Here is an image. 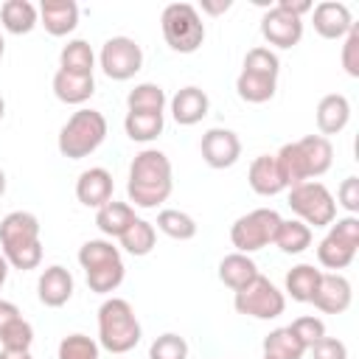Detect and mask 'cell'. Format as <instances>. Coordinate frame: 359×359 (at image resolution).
I'll list each match as a JSON object with an SVG mask.
<instances>
[{
	"label": "cell",
	"mask_w": 359,
	"mask_h": 359,
	"mask_svg": "<svg viewBox=\"0 0 359 359\" xmlns=\"http://www.w3.org/2000/svg\"><path fill=\"white\" fill-rule=\"evenodd\" d=\"M261 359H272V356H261Z\"/></svg>",
	"instance_id": "f5cc1de1"
},
{
	"label": "cell",
	"mask_w": 359,
	"mask_h": 359,
	"mask_svg": "<svg viewBox=\"0 0 359 359\" xmlns=\"http://www.w3.org/2000/svg\"><path fill=\"white\" fill-rule=\"evenodd\" d=\"M280 213L272 208H255L244 216H238L230 227V241L236 247V252H258L264 247H269L275 241V233L280 227Z\"/></svg>",
	"instance_id": "52a82bcc"
},
{
	"label": "cell",
	"mask_w": 359,
	"mask_h": 359,
	"mask_svg": "<svg viewBox=\"0 0 359 359\" xmlns=\"http://www.w3.org/2000/svg\"><path fill=\"white\" fill-rule=\"evenodd\" d=\"M160 28L174 53H196L205 42V22L191 3H168L160 14Z\"/></svg>",
	"instance_id": "5b68a950"
},
{
	"label": "cell",
	"mask_w": 359,
	"mask_h": 359,
	"mask_svg": "<svg viewBox=\"0 0 359 359\" xmlns=\"http://www.w3.org/2000/svg\"><path fill=\"white\" fill-rule=\"evenodd\" d=\"M59 70L76 73V76H93L95 70V53L87 39H70L59 50Z\"/></svg>",
	"instance_id": "83f0119b"
},
{
	"label": "cell",
	"mask_w": 359,
	"mask_h": 359,
	"mask_svg": "<svg viewBox=\"0 0 359 359\" xmlns=\"http://www.w3.org/2000/svg\"><path fill=\"white\" fill-rule=\"evenodd\" d=\"M104 140H107V118L98 109L81 107L59 129L56 146H59V154L62 157H67V160H84Z\"/></svg>",
	"instance_id": "277c9868"
},
{
	"label": "cell",
	"mask_w": 359,
	"mask_h": 359,
	"mask_svg": "<svg viewBox=\"0 0 359 359\" xmlns=\"http://www.w3.org/2000/svg\"><path fill=\"white\" fill-rule=\"evenodd\" d=\"M135 219H137V216H135V208H132L129 202H115V199H109L107 205H101V208L95 210V227H98L107 238H121L123 230H126Z\"/></svg>",
	"instance_id": "484cf974"
},
{
	"label": "cell",
	"mask_w": 359,
	"mask_h": 359,
	"mask_svg": "<svg viewBox=\"0 0 359 359\" xmlns=\"http://www.w3.org/2000/svg\"><path fill=\"white\" fill-rule=\"evenodd\" d=\"M275 90H278V76H272V73L241 67V73L236 79V93L247 104H266L275 95Z\"/></svg>",
	"instance_id": "7402d4cb"
},
{
	"label": "cell",
	"mask_w": 359,
	"mask_h": 359,
	"mask_svg": "<svg viewBox=\"0 0 359 359\" xmlns=\"http://www.w3.org/2000/svg\"><path fill=\"white\" fill-rule=\"evenodd\" d=\"M230 6H233L230 0H202V11H205V14H213V17H216V14H224Z\"/></svg>",
	"instance_id": "bcb514c9"
},
{
	"label": "cell",
	"mask_w": 359,
	"mask_h": 359,
	"mask_svg": "<svg viewBox=\"0 0 359 359\" xmlns=\"http://www.w3.org/2000/svg\"><path fill=\"white\" fill-rule=\"evenodd\" d=\"M123 275H126L123 258L109 261V264H101V266L84 272L87 286H90V292H95V294H109V292H115V289L123 283Z\"/></svg>",
	"instance_id": "e575fe53"
},
{
	"label": "cell",
	"mask_w": 359,
	"mask_h": 359,
	"mask_svg": "<svg viewBox=\"0 0 359 359\" xmlns=\"http://www.w3.org/2000/svg\"><path fill=\"white\" fill-rule=\"evenodd\" d=\"M351 300H353L351 280L339 272H323V278L317 283V292L311 297L314 309H320L323 314H342V311H348Z\"/></svg>",
	"instance_id": "4fadbf2b"
},
{
	"label": "cell",
	"mask_w": 359,
	"mask_h": 359,
	"mask_svg": "<svg viewBox=\"0 0 359 359\" xmlns=\"http://www.w3.org/2000/svg\"><path fill=\"white\" fill-rule=\"evenodd\" d=\"M98 65L107 79L112 81H129L143 67V48L132 36H109L101 45Z\"/></svg>",
	"instance_id": "30bf717a"
},
{
	"label": "cell",
	"mask_w": 359,
	"mask_h": 359,
	"mask_svg": "<svg viewBox=\"0 0 359 359\" xmlns=\"http://www.w3.org/2000/svg\"><path fill=\"white\" fill-rule=\"evenodd\" d=\"M309 351H311V359H348V345L337 337H323Z\"/></svg>",
	"instance_id": "7bdbcfd3"
},
{
	"label": "cell",
	"mask_w": 359,
	"mask_h": 359,
	"mask_svg": "<svg viewBox=\"0 0 359 359\" xmlns=\"http://www.w3.org/2000/svg\"><path fill=\"white\" fill-rule=\"evenodd\" d=\"M342 67L351 79H359V25H353L342 36Z\"/></svg>",
	"instance_id": "60d3db41"
},
{
	"label": "cell",
	"mask_w": 359,
	"mask_h": 359,
	"mask_svg": "<svg viewBox=\"0 0 359 359\" xmlns=\"http://www.w3.org/2000/svg\"><path fill=\"white\" fill-rule=\"evenodd\" d=\"M0 252L14 269H36L42 264L39 219L28 210H11L0 222Z\"/></svg>",
	"instance_id": "7a4b0ae2"
},
{
	"label": "cell",
	"mask_w": 359,
	"mask_h": 359,
	"mask_svg": "<svg viewBox=\"0 0 359 359\" xmlns=\"http://www.w3.org/2000/svg\"><path fill=\"white\" fill-rule=\"evenodd\" d=\"M157 230L160 233H165L168 238H174V241H191L194 236H196V222H194V216L191 213H185V210H177V208H163L160 213H157Z\"/></svg>",
	"instance_id": "836d02e7"
},
{
	"label": "cell",
	"mask_w": 359,
	"mask_h": 359,
	"mask_svg": "<svg viewBox=\"0 0 359 359\" xmlns=\"http://www.w3.org/2000/svg\"><path fill=\"white\" fill-rule=\"evenodd\" d=\"M36 8H39V25L50 36H67L79 25V6L73 0H42Z\"/></svg>",
	"instance_id": "ac0fdd59"
},
{
	"label": "cell",
	"mask_w": 359,
	"mask_h": 359,
	"mask_svg": "<svg viewBox=\"0 0 359 359\" xmlns=\"http://www.w3.org/2000/svg\"><path fill=\"white\" fill-rule=\"evenodd\" d=\"M311 22H314V31L323 36V39H342L356 22H353V14L345 3L339 0H323L311 8Z\"/></svg>",
	"instance_id": "5bb4252c"
},
{
	"label": "cell",
	"mask_w": 359,
	"mask_h": 359,
	"mask_svg": "<svg viewBox=\"0 0 359 359\" xmlns=\"http://www.w3.org/2000/svg\"><path fill=\"white\" fill-rule=\"evenodd\" d=\"M306 353V345L294 337V331L289 325L283 328H275L264 337V356H272V359H303Z\"/></svg>",
	"instance_id": "1f68e13d"
},
{
	"label": "cell",
	"mask_w": 359,
	"mask_h": 359,
	"mask_svg": "<svg viewBox=\"0 0 359 359\" xmlns=\"http://www.w3.org/2000/svg\"><path fill=\"white\" fill-rule=\"evenodd\" d=\"M121 258V247H115L112 241L107 238H90L79 247V264L81 269H95L101 264H109V261H118Z\"/></svg>",
	"instance_id": "d590c367"
},
{
	"label": "cell",
	"mask_w": 359,
	"mask_h": 359,
	"mask_svg": "<svg viewBox=\"0 0 359 359\" xmlns=\"http://www.w3.org/2000/svg\"><path fill=\"white\" fill-rule=\"evenodd\" d=\"M337 205H342L348 210V216H356L359 210V177H345L337 188Z\"/></svg>",
	"instance_id": "b9f144b4"
},
{
	"label": "cell",
	"mask_w": 359,
	"mask_h": 359,
	"mask_svg": "<svg viewBox=\"0 0 359 359\" xmlns=\"http://www.w3.org/2000/svg\"><path fill=\"white\" fill-rule=\"evenodd\" d=\"M314 121H317V129H320L323 137L339 135L348 126V121H351V101L342 93L323 95L317 109H314Z\"/></svg>",
	"instance_id": "d6986e66"
},
{
	"label": "cell",
	"mask_w": 359,
	"mask_h": 359,
	"mask_svg": "<svg viewBox=\"0 0 359 359\" xmlns=\"http://www.w3.org/2000/svg\"><path fill=\"white\" fill-rule=\"evenodd\" d=\"M258 275H261V272H258L255 261H252L250 255H244V252H230V255H224V258L219 261V280H222L227 289H233V292L244 289V286L252 283Z\"/></svg>",
	"instance_id": "d4e9b609"
},
{
	"label": "cell",
	"mask_w": 359,
	"mask_h": 359,
	"mask_svg": "<svg viewBox=\"0 0 359 359\" xmlns=\"http://www.w3.org/2000/svg\"><path fill=\"white\" fill-rule=\"evenodd\" d=\"M8 269H11V266H8V261H6V255L0 252V289L6 286V278H8Z\"/></svg>",
	"instance_id": "c3c4849f"
},
{
	"label": "cell",
	"mask_w": 359,
	"mask_h": 359,
	"mask_svg": "<svg viewBox=\"0 0 359 359\" xmlns=\"http://www.w3.org/2000/svg\"><path fill=\"white\" fill-rule=\"evenodd\" d=\"M0 25L8 34H31L39 25V8L31 0H6L0 6Z\"/></svg>",
	"instance_id": "cb8c5ba5"
},
{
	"label": "cell",
	"mask_w": 359,
	"mask_h": 359,
	"mask_svg": "<svg viewBox=\"0 0 359 359\" xmlns=\"http://www.w3.org/2000/svg\"><path fill=\"white\" fill-rule=\"evenodd\" d=\"M0 345L3 351H31L34 345V325L22 317H17L14 323H8L0 331Z\"/></svg>",
	"instance_id": "74e56055"
},
{
	"label": "cell",
	"mask_w": 359,
	"mask_h": 359,
	"mask_svg": "<svg viewBox=\"0 0 359 359\" xmlns=\"http://www.w3.org/2000/svg\"><path fill=\"white\" fill-rule=\"evenodd\" d=\"M292 331H294V337L306 345V351L317 342V339H323L325 337V323L320 320V317H314V314H303V317H297V320H292V325H289Z\"/></svg>",
	"instance_id": "ab89813d"
},
{
	"label": "cell",
	"mask_w": 359,
	"mask_h": 359,
	"mask_svg": "<svg viewBox=\"0 0 359 359\" xmlns=\"http://www.w3.org/2000/svg\"><path fill=\"white\" fill-rule=\"evenodd\" d=\"M174 188V174H171V160L160 149H143L135 154L129 165V180H126V194L135 208L151 210L163 205L171 196Z\"/></svg>",
	"instance_id": "6da1fadb"
},
{
	"label": "cell",
	"mask_w": 359,
	"mask_h": 359,
	"mask_svg": "<svg viewBox=\"0 0 359 359\" xmlns=\"http://www.w3.org/2000/svg\"><path fill=\"white\" fill-rule=\"evenodd\" d=\"M6 185H8V180H6V171L0 168V196L6 194Z\"/></svg>",
	"instance_id": "681fc988"
},
{
	"label": "cell",
	"mask_w": 359,
	"mask_h": 359,
	"mask_svg": "<svg viewBox=\"0 0 359 359\" xmlns=\"http://www.w3.org/2000/svg\"><path fill=\"white\" fill-rule=\"evenodd\" d=\"M3 53H6V39H3V34H0V59H3Z\"/></svg>",
	"instance_id": "816d5d0a"
},
{
	"label": "cell",
	"mask_w": 359,
	"mask_h": 359,
	"mask_svg": "<svg viewBox=\"0 0 359 359\" xmlns=\"http://www.w3.org/2000/svg\"><path fill=\"white\" fill-rule=\"evenodd\" d=\"M261 36L275 48H294L303 39V20L286 14L278 6H269L261 17Z\"/></svg>",
	"instance_id": "7c38bea8"
},
{
	"label": "cell",
	"mask_w": 359,
	"mask_h": 359,
	"mask_svg": "<svg viewBox=\"0 0 359 359\" xmlns=\"http://www.w3.org/2000/svg\"><path fill=\"white\" fill-rule=\"evenodd\" d=\"M283 255H300L311 247V227L303 224L300 219H283L278 233H275V241H272Z\"/></svg>",
	"instance_id": "f546056e"
},
{
	"label": "cell",
	"mask_w": 359,
	"mask_h": 359,
	"mask_svg": "<svg viewBox=\"0 0 359 359\" xmlns=\"http://www.w3.org/2000/svg\"><path fill=\"white\" fill-rule=\"evenodd\" d=\"M101 345L87 337V334H67L59 348H56V359H98Z\"/></svg>",
	"instance_id": "8d00e7d4"
},
{
	"label": "cell",
	"mask_w": 359,
	"mask_h": 359,
	"mask_svg": "<svg viewBox=\"0 0 359 359\" xmlns=\"http://www.w3.org/2000/svg\"><path fill=\"white\" fill-rule=\"evenodd\" d=\"M199 151H202V160L210 168H230L241 157V140H238V135L233 129L213 126V129H208L202 135Z\"/></svg>",
	"instance_id": "8fae6325"
},
{
	"label": "cell",
	"mask_w": 359,
	"mask_h": 359,
	"mask_svg": "<svg viewBox=\"0 0 359 359\" xmlns=\"http://www.w3.org/2000/svg\"><path fill=\"white\" fill-rule=\"evenodd\" d=\"M3 115H6V101H3V95H0V121H3Z\"/></svg>",
	"instance_id": "f907efd6"
},
{
	"label": "cell",
	"mask_w": 359,
	"mask_h": 359,
	"mask_svg": "<svg viewBox=\"0 0 359 359\" xmlns=\"http://www.w3.org/2000/svg\"><path fill=\"white\" fill-rule=\"evenodd\" d=\"M118 241H121V250H126V252L135 255V258H143V255H149V252L154 250V244H157V230H154L151 222H146V219L137 216V219L123 230V236H121Z\"/></svg>",
	"instance_id": "4dcf8cb0"
},
{
	"label": "cell",
	"mask_w": 359,
	"mask_h": 359,
	"mask_svg": "<svg viewBox=\"0 0 359 359\" xmlns=\"http://www.w3.org/2000/svg\"><path fill=\"white\" fill-rule=\"evenodd\" d=\"M143 337L137 314L129 300L107 297L98 309V345L109 353H129Z\"/></svg>",
	"instance_id": "3957f363"
},
{
	"label": "cell",
	"mask_w": 359,
	"mask_h": 359,
	"mask_svg": "<svg viewBox=\"0 0 359 359\" xmlns=\"http://www.w3.org/2000/svg\"><path fill=\"white\" fill-rule=\"evenodd\" d=\"M0 359H34L31 351H0Z\"/></svg>",
	"instance_id": "7dc6e473"
},
{
	"label": "cell",
	"mask_w": 359,
	"mask_h": 359,
	"mask_svg": "<svg viewBox=\"0 0 359 359\" xmlns=\"http://www.w3.org/2000/svg\"><path fill=\"white\" fill-rule=\"evenodd\" d=\"M112 191H115V182H112V174L101 165H93L87 171L79 174L76 180V199L84 205V208H101L112 199Z\"/></svg>",
	"instance_id": "9a60e30c"
},
{
	"label": "cell",
	"mask_w": 359,
	"mask_h": 359,
	"mask_svg": "<svg viewBox=\"0 0 359 359\" xmlns=\"http://www.w3.org/2000/svg\"><path fill=\"white\" fill-rule=\"evenodd\" d=\"M294 143H297V151L303 157V165H306V177L309 180H317V177H323L331 168V163H334V146H331L328 137H323V135H306V137H300Z\"/></svg>",
	"instance_id": "ffe728a7"
},
{
	"label": "cell",
	"mask_w": 359,
	"mask_h": 359,
	"mask_svg": "<svg viewBox=\"0 0 359 359\" xmlns=\"http://www.w3.org/2000/svg\"><path fill=\"white\" fill-rule=\"evenodd\" d=\"M168 107H171V118L180 126H194V123H199L208 115L210 98H208V93L202 87L188 84V87H182V90L174 93V98L168 101Z\"/></svg>",
	"instance_id": "e0dca14e"
},
{
	"label": "cell",
	"mask_w": 359,
	"mask_h": 359,
	"mask_svg": "<svg viewBox=\"0 0 359 359\" xmlns=\"http://www.w3.org/2000/svg\"><path fill=\"white\" fill-rule=\"evenodd\" d=\"M278 8H283L286 14H292V17H300L303 20V14H309L311 8H314V3L311 0H278L275 3Z\"/></svg>",
	"instance_id": "ee69618b"
},
{
	"label": "cell",
	"mask_w": 359,
	"mask_h": 359,
	"mask_svg": "<svg viewBox=\"0 0 359 359\" xmlns=\"http://www.w3.org/2000/svg\"><path fill=\"white\" fill-rule=\"evenodd\" d=\"M247 182H250V188L258 196H278L280 191H286V182L280 177V168L275 163V154H258L250 163Z\"/></svg>",
	"instance_id": "44dd1931"
},
{
	"label": "cell",
	"mask_w": 359,
	"mask_h": 359,
	"mask_svg": "<svg viewBox=\"0 0 359 359\" xmlns=\"http://www.w3.org/2000/svg\"><path fill=\"white\" fill-rule=\"evenodd\" d=\"M73 289H76L73 275H70L62 264H53V266L42 269V275H39V280H36V297H39V303L48 306V309L65 306V303L73 297Z\"/></svg>",
	"instance_id": "2e32d148"
},
{
	"label": "cell",
	"mask_w": 359,
	"mask_h": 359,
	"mask_svg": "<svg viewBox=\"0 0 359 359\" xmlns=\"http://www.w3.org/2000/svg\"><path fill=\"white\" fill-rule=\"evenodd\" d=\"M233 309L244 317H252V320H275L286 309V294L269 278L258 275L252 283H247L244 289L236 292Z\"/></svg>",
	"instance_id": "9c48e42d"
},
{
	"label": "cell",
	"mask_w": 359,
	"mask_h": 359,
	"mask_svg": "<svg viewBox=\"0 0 359 359\" xmlns=\"http://www.w3.org/2000/svg\"><path fill=\"white\" fill-rule=\"evenodd\" d=\"M50 87H53V95H56L62 104L79 107V104H84V101L93 98V93H95V79H93V76H76V73H67V70H56Z\"/></svg>",
	"instance_id": "603a6c76"
},
{
	"label": "cell",
	"mask_w": 359,
	"mask_h": 359,
	"mask_svg": "<svg viewBox=\"0 0 359 359\" xmlns=\"http://www.w3.org/2000/svg\"><path fill=\"white\" fill-rule=\"evenodd\" d=\"M168 98H165V90L154 81H140L129 90L126 95V109L129 112H149V115H163Z\"/></svg>",
	"instance_id": "f1b7e54d"
},
{
	"label": "cell",
	"mask_w": 359,
	"mask_h": 359,
	"mask_svg": "<svg viewBox=\"0 0 359 359\" xmlns=\"http://www.w3.org/2000/svg\"><path fill=\"white\" fill-rule=\"evenodd\" d=\"M359 250V216H342L328 224V233L317 244V261L325 269H345Z\"/></svg>",
	"instance_id": "8992f818"
},
{
	"label": "cell",
	"mask_w": 359,
	"mask_h": 359,
	"mask_svg": "<svg viewBox=\"0 0 359 359\" xmlns=\"http://www.w3.org/2000/svg\"><path fill=\"white\" fill-rule=\"evenodd\" d=\"M17 317H22L20 309H17V303H11V300H0V331H3L8 323H14Z\"/></svg>",
	"instance_id": "f6af8a7d"
},
{
	"label": "cell",
	"mask_w": 359,
	"mask_h": 359,
	"mask_svg": "<svg viewBox=\"0 0 359 359\" xmlns=\"http://www.w3.org/2000/svg\"><path fill=\"white\" fill-rule=\"evenodd\" d=\"M149 359H188V342L185 337L165 331L149 345Z\"/></svg>",
	"instance_id": "f35d334b"
},
{
	"label": "cell",
	"mask_w": 359,
	"mask_h": 359,
	"mask_svg": "<svg viewBox=\"0 0 359 359\" xmlns=\"http://www.w3.org/2000/svg\"><path fill=\"white\" fill-rule=\"evenodd\" d=\"M320 278H323V272H320L314 264H297V266H292V269L286 272V280H283L286 289H283V292H286L292 300H297V303H311Z\"/></svg>",
	"instance_id": "4316f807"
},
{
	"label": "cell",
	"mask_w": 359,
	"mask_h": 359,
	"mask_svg": "<svg viewBox=\"0 0 359 359\" xmlns=\"http://www.w3.org/2000/svg\"><path fill=\"white\" fill-rule=\"evenodd\" d=\"M165 118L163 115H149V112H126L123 118V132L135 143H151L163 135Z\"/></svg>",
	"instance_id": "d6a6232c"
},
{
	"label": "cell",
	"mask_w": 359,
	"mask_h": 359,
	"mask_svg": "<svg viewBox=\"0 0 359 359\" xmlns=\"http://www.w3.org/2000/svg\"><path fill=\"white\" fill-rule=\"evenodd\" d=\"M289 208L309 227H328L337 219L334 194L317 180H309V182L289 188Z\"/></svg>",
	"instance_id": "ba28073f"
}]
</instances>
